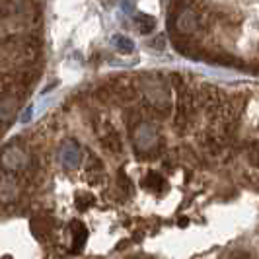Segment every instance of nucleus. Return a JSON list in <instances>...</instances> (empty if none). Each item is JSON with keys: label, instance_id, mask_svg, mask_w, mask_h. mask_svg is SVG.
Here are the masks:
<instances>
[{"label": "nucleus", "instance_id": "obj_7", "mask_svg": "<svg viewBox=\"0 0 259 259\" xmlns=\"http://www.w3.org/2000/svg\"><path fill=\"white\" fill-rule=\"evenodd\" d=\"M72 230H74V244H72V247H74V251H80L82 249V246L86 244V238H88V230H86V226L82 224V222H72Z\"/></svg>", "mask_w": 259, "mask_h": 259}, {"label": "nucleus", "instance_id": "obj_4", "mask_svg": "<svg viewBox=\"0 0 259 259\" xmlns=\"http://www.w3.org/2000/svg\"><path fill=\"white\" fill-rule=\"evenodd\" d=\"M61 162L68 169H74L78 166V162H80V148H78V144L74 141H66L63 144V148H61Z\"/></svg>", "mask_w": 259, "mask_h": 259}, {"label": "nucleus", "instance_id": "obj_2", "mask_svg": "<svg viewBox=\"0 0 259 259\" xmlns=\"http://www.w3.org/2000/svg\"><path fill=\"white\" fill-rule=\"evenodd\" d=\"M135 143H137L139 150L148 152L150 148H154L156 144V129L152 125H148V123L139 125V129L135 131Z\"/></svg>", "mask_w": 259, "mask_h": 259}, {"label": "nucleus", "instance_id": "obj_3", "mask_svg": "<svg viewBox=\"0 0 259 259\" xmlns=\"http://www.w3.org/2000/svg\"><path fill=\"white\" fill-rule=\"evenodd\" d=\"M143 88L144 92L152 98V102L156 105H164L166 104V94H164V84L158 80V78H144L143 80Z\"/></svg>", "mask_w": 259, "mask_h": 259}, {"label": "nucleus", "instance_id": "obj_8", "mask_svg": "<svg viewBox=\"0 0 259 259\" xmlns=\"http://www.w3.org/2000/svg\"><path fill=\"white\" fill-rule=\"evenodd\" d=\"M111 43H113V47H115L117 51L123 53V55H129V53L135 51V45H133V41H131L129 37H125V35H113Z\"/></svg>", "mask_w": 259, "mask_h": 259}, {"label": "nucleus", "instance_id": "obj_10", "mask_svg": "<svg viewBox=\"0 0 259 259\" xmlns=\"http://www.w3.org/2000/svg\"><path fill=\"white\" fill-rule=\"evenodd\" d=\"M78 199H82V201H76V205H78V208H88L94 203V197L92 195H86V193H78Z\"/></svg>", "mask_w": 259, "mask_h": 259}, {"label": "nucleus", "instance_id": "obj_9", "mask_svg": "<svg viewBox=\"0 0 259 259\" xmlns=\"http://www.w3.org/2000/svg\"><path fill=\"white\" fill-rule=\"evenodd\" d=\"M137 24H139V29H141L143 33H150L156 27V18L150 16V14L139 12L137 14Z\"/></svg>", "mask_w": 259, "mask_h": 259}, {"label": "nucleus", "instance_id": "obj_5", "mask_svg": "<svg viewBox=\"0 0 259 259\" xmlns=\"http://www.w3.org/2000/svg\"><path fill=\"white\" fill-rule=\"evenodd\" d=\"M27 156L24 154V150L16 148V146H8L4 150V158H2V164L6 169H18L22 166H26Z\"/></svg>", "mask_w": 259, "mask_h": 259}, {"label": "nucleus", "instance_id": "obj_1", "mask_svg": "<svg viewBox=\"0 0 259 259\" xmlns=\"http://www.w3.org/2000/svg\"><path fill=\"white\" fill-rule=\"evenodd\" d=\"M197 26H199V16L193 10L183 8L182 12H178L174 18V29H178L180 33H193Z\"/></svg>", "mask_w": 259, "mask_h": 259}, {"label": "nucleus", "instance_id": "obj_6", "mask_svg": "<svg viewBox=\"0 0 259 259\" xmlns=\"http://www.w3.org/2000/svg\"><path fill=\"white\" fill-rule=\"evenodd\" d=\"M104 146L107 150H111L113 154H119L123 150V143H121V139L113 127H109V135H104Z\"/></svg>", "mask_w": 259, "mask_h": 259}]
</instances>
